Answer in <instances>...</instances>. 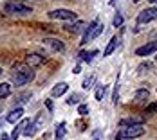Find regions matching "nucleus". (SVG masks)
I'll return each mask as SVG.
<instances>
[{"mask_svg": "<svg viewBox=\"0 0 157 140\" xmlns=\"http://www.w3.org/2000/svg\"><path fill=\"white\" fill-rule=\"evenodd\" d=\"M15 74H13V84L16 86H24V84H27V83H31L33 79H34V70H33L31 66H27V65H15Z\"/></svg>", "mask_w": 157, "mask_h": 140, "instance_id": "nucleus-1", "label": "nucleus"}, {"mask_svg": "<svg viewBox=\"0 0 157 140\" xmlns=\"http://www.w3.org/2000/svg\"><path fill=\"white\" fill-rule=\"evenodd\" d=\"M4 13H7V15H29V13H33V7L22 0H9L4 4Z\"/></svg>", "mask_w": 157, "mask_h": 140, "instance_id": "nucleus-2", "label": "nucleus"}, {"mask_svg": "<svg viewBox=\"0 0 157 140\" xmlns=\"http://www.w3.org/2000/svg\"><path fill=\"white\" fill-rule=\"evenodd\" d=\"M144 135V127L143 126H130V127H123L117 135L116 140H123V138H137Z\"/></svg>", "mask_w": 157, "mask_h": 140, "instance_id": "nucleus-3", "label": "nucleus"}, {"mask_svg": "<svg viewBox=\"0 0 157 140\" xmlns=\"http://www.w3.org/2000/svg\"><path fill=\"white\" fill-rule=\"evenodd\" d=\"M49 18H52V20H76V13L71 11V9H62L60 7V9L51 11Z\"/></svg>", "mask_w": 157, "mask_h": 140, "instance_id": "nucleus-4", "label": "nucleus"}, {"mask_svg": "<svg viewBox=\"0 0 157 140\" xmlns=\"http://www.w3.org/2000/svg\"><path fill=\"white\" fill-rule=\"evenodd\" d=\"M155 18H157V11L154 7H148V9H143L137 15V23H148V22H152Z\"/></svg>", "mask_w": 157, "mask_h": 140, "instance_id": "nucleus-5", "label": "nucleus"}, {"mask_svg": "<svg viewBox=\"0 0 157 140\" xmlns=\"http://www.w3.org/2000/svg\"><path fill=\"white\" fill-rule=\"evenodd\" d=\"M44 61H45V56H40V54H27L25 56V65L31 68L44 65Z\"/></svg>", "mask_w": 157, "mask_h": 140, "instance_id": "nucleus-6", "label": "nucleus"}, {"mask_svg": "<svg viewBox=\"0 0 157 140\" xmlns=\"http://www.w3.org/2000/svg\"><path fill=\"white\" fill-rule=\"evenodd\" d=\"M155 50H157V41H150V43H146V45L139 47V48L136 50V56L144 58V56H150V54L155 52Z\"/></svg>", "mask_w": 157, "mask_h": 140, "instance_id": "nucleus-7", "label": "nucleus"}, {"mask_svg": "<svg viewBox=\"0 0 157 140\" xmlns=\"http://www.w3.org/2000/svg\"><path fill=\"white\" fill-rule=\"evenodd\" d=\"M101 32H103V25H99V23H98V25H96V27H94V29H92L90 32H89L87 36H83V40H81L79 43H81V45H85V43L92 41V40H96V38H98V36H99Z\"/></svg>", "mask_w": 157, "mask_h": 140, "instance_id": "nucleus-8", "label": "nucleus"}, {"mask_svg": "<svg viewBox=\"0 0 157 140\" xmlns=\"http://www.w3.org/2000/svg\"><path fill=\"white\" fill-rule=\"evenodd\" d=\"M144 119L143 117H128V119H121L119 126L121 127H130V126H143Z\"/></svg>", "mask_w": 157, "mask_h": 140, "instance_id": "nucleus-9", "label": "nucleus"}, {"mask_svg": "<svg viewBox=\"0 0 157 140\" xmlns=\"http://www.w3.org/2000/svg\"><path fill=\"white\" fill-rule=\"evenodd\" d=\"M44 45H47L49 48H52V50H63L65 48V45H63L62 40H58V38H45L44 40Z\"/></svg>", "mask_w": 157, "mask_h": 140, "instance_id": "nucleus-10", "label": "nucleus"}, {"mask_svg": "<svg viewBox=\"0 0 157 140\" xmlns=\"http://www.w3.org/2000/svg\"><path fill=\"white\" fill-rule=\"evenodd\" d=\"M29 122H31L29 119H24V120H22L20 124H16V127L13 129V133H11V137H9V140H18V137H20V135L24 133V129H25V126L29 124Z\"/></svg>", "mask_w": 157, "mask_h": 140, "instance_id": "nucleus-11", "label": "nucleus"}, {"mask_svg": "<svg viewBox=\"0 0 157 140\" xmlns=\"http://www.w3.org/2000/svg\"><path fill=\"white\" fill-rule=\"evenodd\" d=\"M22 117H24V108H20V106H18L16 109H13V111L7 115V122H11V124H16V122H18Z\"/></svg>", "mask_w": 157, "mask_h": 140, "instance_id": "nucleus-12", "label": "nucleus"}, {"mask_svg": "<svg viewBox=\"0 0 157 140\" xmlns=\"http://www.w3.org/2000/svg\"><path fill=\"white\" fill-rule=\"evenodd\" d=\"M117 47H119V38H117V36H114V38L109 41V45H107V48H105V52H103V58H109V56L116 50V48H117Z\"/></svg>", "mask_w": 157, "mask_h": 140, "instance_id": "nucleus-13", "label": "nucleus"}, {"mask_svg": "<svg viewBox=\"0 0 157 140\" xmlns=\"http://www.w3.org/2000/svg\"><path fill=\"white\" fill-rule=\"evenodd\" d=\"M67 88H69L67 83H60V84H56V86L51 90V93H52V97H60V95H63V93L67 92Z\"/></svg>", "mask_w": 157, "mask_h": 140, "instance_id": "nucleus-14", "label": "nucleus"}, {"mask_svg": "<svg viewBox=\"0 0 157 140\" xmlns=\"http://www.w3.org/2000/svg\"><path fill=\"white\" fill-rule=\"evenodd\" d=\"M94 56H98V50H90V52L81 50V52H79V59H83L85 63H90L94 59Z\"/></svg>", "mask_w": 157, "mask_h": 140, "instance_id": "nucleus-15", "label": "nucleus"}, {"mask_svg": "<svg viewBox=\"0 0 157 140\" xmlns=\"http://www.w3.org/2000/svg\"><path fill=\"white\" fill-rule=\"evenodd\" d=\"M11 95V84L9 83H0V99H6Z\"/></svg>", "mask_w": 157, "mask_h": 140, "instance_id": "nucleus-16", "label": "nucleus"}, {"mask_svg": "<svg viewBox=\"0 0 157 140\" xmlns=\"http://www.w3.org/2000/svg\"><path fill=\"white\" fill-rule=\"evenodd\" d=\"M148 97H150V92H148V90H144V88L137 90V92H136V95H134V99H136L137 102H141V101H146Z\"/></svg>", "mask_w": 157, "mask_h": 140, "instance_id": "nucleus-17", "label": "nucleus"}, {"mask_svg": "<svg viewBox=\"0 0 157 140\" xmlns=\"http://www.w3.org/2000/svg\"><path fill=\"white\" fill-rule=\"evenodd\" d=\"M65 122H62V124L56 126V133H54V137H56V140H62L63 137H65V133H67V129H65Z\"/></svg>", "mask_w": 157, "mask_h": 140, "instance_id": "nucleus-18", "label": "nucleus"}, {"mask_svg": "<svg viewBox=\"0 0 157 140\" xmlns=\"http://www.w3.org/2000/svg\"><path fill=\"white\" fill-rule=\"evenodd\" d=\"M81 27H83V22H74V23H71V25H65V29L69 32H79L81 31Z\"/></svg>", "mask_w": 157, "mask_h": 140, "instance_id": "nucleus-19", "label": "nucleus"}, {"mask_svg": "<svg viewBox=\"0 0 157 140\" xmlns=\"http://www.w3.org/2000/svg\"><path fill=\"white\" fill-rule=\"evenodd\" d=\"M44 117H45V115H44V111H42V113H38V117L33 120V126H34V129H36V131L42 127V124H44Z\"/></svg>", "mask_w": 157, "mask_h": 140, "instance_id": "nucleus-20", "label": "nucleus"}, {"mask_svg": "<svg viewBox=\"0 0 157 140\" xmlns=\"http://www.w3.org/2000/svg\"><path fill=\"white\" fill-rule=\"evenodd\" d=\"M105 92H107V86H105V84H99V86L96 88V101H101L103 95H105Z\"/></svg>", "mask_w": 157, "mask_h": 140, "instance_id": "nucleus-21", "label": "nucleus"}, {"mask_svg": "<svg viewBox=\"0 0 157 140\" xmlns=\"http://www.w3.org/2000/svg\"><path fill=\"white\" fill-rule=\"evenodd\" d=\"M94 81H96V76L92 74V76H89V77L83 79V84H81V86L87 90V88H90V86H92V83H94Z\"/></svg>", "mask_w": 157, "mask_h": 140, "instance_id": "nucleus-22", "label": "nucleus"}, {"mask_svg": "<svg viewBox=\"0 0 157 140\" xmlns=\"http://www.w3.org/2000/svg\"><path fill=\"white\" fill-rule=\"evenodd\" d=\"M112 23H114V27H121V25H123V16H121L119 13H117V15L114 16V20H112Z\"/></svg>", "mask_w": 157, "mask_h": 140, "instance_id": "nucleus-23", "label": "nucleus"}, {"mask_svg": "<svg viewBox=\"0 0 157 140\" xmlns=\"http://www.w3.org/2000/svg\"><path fill=\"white\" fill-rule=\"evenodd\" d=\"M79 102V95L78 93H72L69 99H67V104H78Z\"/></svg>", "mask_w": 157, "mask_h": 140, "instance_id": "nucleus-24", "label": "nucleus"}, {"mask_svg": "<svg viewBox=\"0 0 157 140\" xmlns=\"http://www.w3.org/2000/svg\"><path fill=\"white\" fill-rule=\"evenodd\" d=\"M78 113L79 115H83V117L89 115V106H87V104H79L78 106Z\"/></svg>", "mask_w": 157, "mask_h": 140, "instance_id": "nucleus-25", "label": "nucleus"}, {"mask_svg": "<svg viewBox=\"0 0 157 140\" xmlns=\"http://www.w3.org/2000/svg\"><path fill=\"white\" fill-rule=\"evenodd\" d=\"M157 111V102H152V104H148L146 109H144V113H155Z\"/></svg>", "mask_w": 157, "mask_h": 140, "instance_id": "nucleus-26", "label": "nucleus"}, {"mask_svg": "<svg viewBox=\"0 0 157 140\" xmlns=\"http://www.w3.org/2000/svg\"><path fill=\"white\" fill-rule=\"evenodd\" d=\"M150 66H152V65H150L148 61H146V63H141V65H139V72H144V70H148Z\"/></svg>", "mask_w": 157, "mask_h": 140, "instance_id": "nucleus-27", "label": "nucleus"}, {"mask_svg": "<svg viewBox=\"0 0 157 140\" xmlns=\"http://www.w3.org/2000/svg\"><path fill=\"white\" fill-rule=\"evenodd\" d=\"M45 106H47L49 111H52V101H49V99H47V101H45Z\"/></svg>", "mask_w": 157, "mask_h": 140, "instance_id": "nucleus-28", "label": "nucleus"}, {"mask_svg": "<svg viewBox=\"0 0 157 140\" xmlns=\"http://www.w3.org/2000/svg\"><path fill=\"white\" fill-rule=\"evenodd\" d=\"M99 137H101V131H99V129H96V131H94V140H99Z\"/></svg>", "mask_w": 157, "mask_h": 140, "instance_id": "nucleus-29", "label": "nucleus"}, {"mask_svg": "<svg viewBox=\"0 0 157 140\" xmlns=\"http://www.w3.org/2000/svg\"><path fill=\"white\" fill-rule=\"evenodd\" d=\"M72 72H74V74H79V72H81V68H79V65H78V66H74V70H72Z\"/></svg>", "mask_w": 157, "mask_h": 140, "instance_id": "nucleus-30", "label": "nucleus"}, {"mask_svg": "<svg viewBox=\"0 0 157 140\" xmlns=\"http://www.w3.org/2000/svg\"><path fill=\"white\" fill-rule=\"evenodd\" d=\"M0 140H9V137H7V135H4V133H2V137H0Z\"/></svg>", "mask_w": 157, "mask_h": 140, "instance_id": "nucleus-31", "label": "nucleus"}, {"mask_svg": "<svg viewBox=\"0 0 157 140\" xmlns=\"http://www.w3.org/2000/svg\"><path fill=\"white\" fill-rule=\"evenodd\" d=\"M148 2H152V4H157V0H148Z\"/></svg>", "mask_w": 157, "mask_h": 140, "instance_id": "nucleus-32", "label": "nucleus"}, {"mask_svg": "<svg viewBox=\"0 0 157 140\" xmlns=\"http://www.w3.org/2000/svg\"><path fill=\"white\" fill-rule=\"evenodd\" d=\"M134 2H136V4H137V2H141V0H134Z\"/></svg>", "mask_w": 157, "mask_h": 140, "instance_id": "nucleus-33", "label": "nucleus"}, {"mask_svg": "<svg viewBox=\"0 0 157 140\" xmlns=\"http://www.w3.org/2000/svg\"><path fill=\"white\" fill-rule=\"evenodd\" d=\"M0 74H2V70H0Z\"/></svg>", "mask_w": 157, "mask_h": 140, "instance_id": "nucleus-34", "label": "nucleus"}, {"mask_svg": "<svg viewBox=\"0 0 157 140\" xmlns=\"http://www.w3.org/2000/svg\"><path fill=\"white\" fill-rule=\"evenodd\" d=\"M155 11H157V9H155Z\"/></svg>", "mask_w": 157, "mask_h": 140, "instance_id": "nucleus-35", "label": "nucleus"}]
</instances>
